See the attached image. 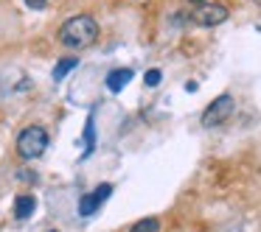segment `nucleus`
Instances as JSON below:
<instances>
[{
  "instance_id": "1",
  "label": "nucleus",
  "mask_w": 261,
  "mask_h": 232,
  "mask_svg": "<svg viewBox=\"0 0 261 232\" xmlns=\"http://www.w3.org/2000/svg\"><path fill=\"white\" fill-rule=\"evenodd\" d=\"M59 40L68 48H87L98 40V23L87 14H79V17H70L68 23L59 28Z\"/></svg>"
},
{
  "instance_id": "2",
  "label": "nucleus",
  "mask_w": 261,
  "mask_h": 232,
  "mask_svg": "<svg viewBox=\"0 0 261 232\" xmlns=\"http://www.w3.org/2000/svg\"><path fill=\"white\" fill-rule=\"evenodd\" d=\"M48 148V131L42 126H29V129L20 131L17 137V151L23 159H37L42 157Z\"/></svg>"
},
{
  "instance_id": "3",
  "label": "nucleus",
  "mask_w": 261,
  "mask_h": 232,
  "mask_svg": "<svg viewBox=\"0 0 261 232\" xmlns=\"http://www.w3.org/2000/svg\"><path fill=\"white\" fill-rule=\"evenodd\" d=\"M233 112V98L230 95H219L214 104H208V109L202 112V126L205 129H214V126L225 123Z\"/></svg>"
},
{
  "instance_id": "4",
  "label": "nucleus",
  "mask_w": 261,
  "mask_h": 232,
  "mask_svg": "<svg viewBox=\"0 0 261 232\" xmlns=\"http://www.w3.org/2000/svg\"><path fill=\"white\" fill-rule=\"evenodd\" d=\"M191 20L197 25H205V28H211V25H219L227 20V9L222 6V3H202L199 9H194Z\"/></svg>"
},
{
  "instance_id": "5",
  "label": "nucleus",
  "mask_w": 261,
  "mask_h": 232,
  "mask_svg": "<svg viewBox=\"0 0 261 232\" xmlns=\"http://www.w3.org/2000/svg\"><path fill=\"white\" fill-rule=\"evenodd\" d=\"M129 79H132V70H129V68L113 70V73L107 76V90H110V92H121L126 84H129Z\"/></svg>"
},
{
  "instance_id": "6",
  "label": "nucleus",
  "mask_w": 261,
  "mask_h": 232,
  "mask_svg": "<svg viewBox=\"0 0 261 232\" xmlns=\"http://www.w3.org/2000/svg\"><path fill=\"white\" fill-rule=\"evenodd\" d=\"M37 210V198L34 196H29V193H25V196H17L14 198V218H29L31 213H34Z\"/></svg>"
},
{
  "instance_id": "7",
  "label": "nucleus",
  "mask_w": 261,
  "mask_h": 232,
  "mask_svg": "<svg viewBox=\"0 0 261 232\" xmlns=\"http://www.w3.org/2000/svg\"><path fill=\"white\" fill-rule=\"evenodd\" d=\"M76 64H79V59H76V56H68V59H59V62H57V68H54V81H62L65 76H68L70 70L76 68Z\"/></svg>"
},
{
  "instance_id": "8",
  "label": "nucleus",
  "mask_w": 261,
  "mask_h": 232,
  "mask_svg": "<svg viewBox=\"0 0 261 232\" xmlns=\"http://www.w3.org/2000/svg\"><path fill=\"white\" fill-rule=\"evenodd\" d=\"M98 207H101V202L96 198V193H87V196L79 198V215H85V218H87V215H93Z\"/></svg>"
},
{
  "instance_id": "9",
  "label": "nucleus",
  "mask_w": 261,
  "mask_h": 232,
  "mask_svg": "<svg viewBox=\"0 0 261 232\" xmlns=\"http://www.w3.org/2000/svg\"><path fill=\"white\" fill-rule=\"evenodd\" d=\"M129 232H160V221L158 218H141L132 224Z\"/></svg>"
},
{
  "instance_id": "10",
  "label": "nucleus",
  "mask_w": 261,
  "mask_h": 232,
  "mask_svg": "<svg viewBox=\"0 0 261 232\" xmlns=\"http://www.w3.org/2000/svg\"><path fill=\"white\" fill-rule=\"evenodd\" d=\"M143 81H146V87H158L160 81H163V73H160L158 68H152V70H146V76H143Z\"/></svg>"
},
{
  "instance_id": "11",
  "label": "nucleus",
  "mask_w": 261,
  "mask_h": 232,
  "mask_svg": "<svg viewBox=\"0 0 261 232\" xmlns=\"http://www.w3.org/2000/svg\"><path fill=\"white\" fill-rule=\"evenodd\" d=\"M45 3H48V0H25V6H29V9H34V12L45 9Z\"/></svg>"
},
{
  "instance_id": "12",
  "label": "nucleus",
  "mask_w": 261,
  "mask_h": 232,
  "mask_svg": "<svg viewBox=\"0 0 261 232\" xmlns=\"http://www.w3.org/2000/svg\"><path fill=\"white\" fill-rule=\"evenodd\" d=\"M186 3H191V6H202V3H208V0H186Z\"/></svg>"
},
{
  "instance_id": "13",
  "label": "nucleus",
  "mask_w": 261,
  "mask_h": 232,
  "mask_svg": "<svg viewBox=\"0 0 261 232\" xmlns=\"http://www.w3.org/2000/svg\"><path fill=\"white\" fill-rule=\"evenodd\" d=\"M258 3H261V0H258Z\"/></svg>"
},
{
  "instance_id": "14",
  "label": "nucleus",
  "mask_w": 261,
  "mask_h": 232,
  "mask_svg": "<svg viewBox=\"0 0 261 232\" xmlns=\"http://www.w3.org/2000/svg\"><path fill=\"white\" fill-rule=\"evenodd\" d=\"M51 232H54V229H51Z\"/></svg>"
}]
</instances>
